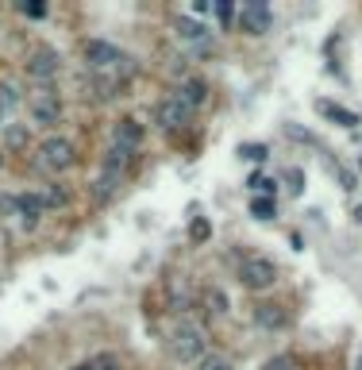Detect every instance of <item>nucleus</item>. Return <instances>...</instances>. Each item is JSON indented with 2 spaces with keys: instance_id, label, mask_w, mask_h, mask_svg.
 I'll return each mask as SVG.
<instances>
[{
  "instance_id": "f257e3e1",
  "label": "nucleus",
  "mask_w": 362,
  "mask_h": 370,
  "mask_svg": "<svg viewBox=\"0 0 362 370\" xmlns=\"http://www.w3.org/2000/svg\"><path fill=\"white\" fill-rule=\"evenodd\" d=\"M166 347H170V359H174V363H201L208 355V332L197 324V320H177L170 339H166Z\"/></svg>"
},
{
  "instance_id": "f03ea898",
  "label": "nucleus",
  "mask_w": 362,
  "mask_h": 370,
  "mask_svg": "<svg viewBox=\"0 0 362 370\" xmlns=\"http://www.w3.org/2000/svg\"><path fill=\"white\" fill-rule=\"evenodd\" d=\"M35 166L43 170V174H66V170L78 166V147H73V139L66 135H46L39 150H35Z\"/></svg>"
},
{
  "instance_id": "7ed1b4c3",
  "label": "nucleus",
  "mask_w": 362,
  "mask_h": 370,
  "mask_svg": "<svg viewBox=\"0 0 362 370\" xmlns=\"http://www.w3.org/2000/svg\"><path fill=\"white\" fill-rule=\"evenodd\" d=\"M235 282L251 293H266V289L278 286V262L266 259V255H247V259H239V267H235Z\"/></svg>"
},
{
  "instance_id": "20e7f679",
  "label": "nucleus",
  "mask_w": 362,
  "mask_h": 370,
  "mask_svg": "<svg viewBox=\"0 0 362 370\" xmlns=\"http://www.w3.org/2000/svg\"><path fill=\"white\" fill-rule=\"evenodd\" d=\"M27 116H31L35 128H43V131H51V135H54V128H58L62 116H66L62 97L51 89V85H39V89L27 97Z\"/></svg>"
},
{
  "instance_id": "39448f33",
  "label": "nucleus",
  "mask_w": 362,
  "mask_h": 370,
  "mask_svg": "<svg viewBox=\"0 0 362 370\" xmlns=\"http://www.w3.org/2000/svg\"><path fill=\"white\" fill-rule=\"evenodd\" d=\"M24 73L35 85H51L62 73V54L54 51V46H31L27 58H24Z\"/></svg>"
},
{
  "instance_id": "423d86ee",
  "label": "nucleus",
  "mask_w": 362,
  "mask_h": 370,
  "mask_svg": "<svg viewBox=\"0 0 362 370\" xmlns=\"http://www.w3.org/2000/svg\"><path fill=\"white\" fill-rule=\"evenodd\" d=\"M81 58H85V70L89 73H108V70H116L123 51L116 43H108V39H85L81 43Z\"/></svg>"
},
{
  "instance_id": "0eeeda50",
  "label": "nucleus",
  "mask_w": 362,
  "mask_h": 370,
  "mask_svg": "<svg viewBox=\"0 0 362 370\" xmlns=\"http://www.w3.org/2000/svg\"><path fill=\"white\" fill-rule=\"evenodd\" d=\"M193 116L197 112L189 108V104H181L174 93H170V97H162L158 104H155V123L162 131H181V128H189V123H193Z\"/></svg>"
},
{
  "instance_id": "6e6552de",
  "label": "nucleus",
  "mask_w": 362,
  "mask_h": 370,
  "mask_svg": "<svg viewBox=\"0 0 362 370\" xmlns=\"http://www.w3.org/2000/svg\"><path fill=\"white\" fill-rule=\"evenodd\" d=\"M235 24H239V31L243 35H266L274 27V12H270V4L266 0H247V4L239 8V16H235Z\"/></svg>"
},
{
  "instance_id": "1a4fd4ad",
  "label": "nucleus",
  "mask_w": 362,
  "mask_h": 370,
  "mask_svg": "<svg viewBox=\"0 0 362 370\" xmlns=\"http://www.w3.org/2000/svg\"><path fill=\"white\" fill-rule=\"evenodd\" d=\"M46 205H43V193H31V189H24V193L12 197V216H20L24 227H35L43 220Z\"/></svg>"
},
{
  "instance_id": "9d476101",
  "label": "nucleus",
  "mask_w": 362,
  "mask_h": 370,
  "mask_svg": "<svg viewBox=\"0 0 362 370\" xmlns=\"http://www.w3.org/2000/svg\"><path fill=\"white\" fill-rule=\"evenodd\" d=\"M208 93H212V89H208V81H205V78H197V73H189V78H181V81H177L174 97L197 112V108H205V104H208Z\"/></svg>"
},
{
  "instance_id": "9b49d317",
  "label": "nucleus",
  "mask_w": 362,
  "mask_h": 370,
  "mask_svg": "<svg viewBox=\"0 0 362 370\" xmlns=\"http://www.w3.org/2000/svg\"><path fill=\"white\" fill-rule=\"evenodd\" d=\"M120 89L123 85L116 81V73H89V85H85V97H93V101H112V97H120Z\"/></svg>"
},
{
  "instance_id": "f8f14e48",
  "label": "nucleus",
  "mask_w": 362,
  "mask_h": 370,
  "mask_svg": "<svg viewBox=\"0 0 362 370\" xmlns=\"http://www.w3.org/2000/svg\"><path fill=\"white\" fill-rule=\"evenodd\" d=\"M143 123L139 120H116V128H112V143H120V147H128V150H139L143 147Z\"/></svg>"
},
{
  "instance_id": "ddd939ff",
  "label": "nucleus",
  "mask_w": 362,
  "mask_h": 370,
  "mask_svg": "<svg viewBox=\"0 0 362 370\" xmlns=\"http://www.w3.org/2000/svg\"><path fill=\"white\" fill-rule=\"evenodd\" d=\"M316 112H320V116L324 120H331V123H339V128H351V131H355L358 128V123H362V116H358V112H351V108H343V104H336V101H316Z\"/></svg>"
},
{
  "instance_id": "4468645a",
  "label": "nucleus",
  "mask_w": 362,
  "mask_h": 370,
  "mask_svg": "<svg viewBox=\"0 0 362 370\" xmlns=\"http://www.w3.org/2000/svg\"><path fill=\"white\" fill-rule=\"evenodd\" d=\"M254 324L262 332H285L289 328V312L281 305H254Z\"/></svg>"
},
{
  "instance_id": "2eb2a0df",
  "label": "nucleus",
  "mask_w": 362,
  "mask_h": 370,
  "mask_svg": "<svg viewBox=\"0 0 362 370\" xmlns=\"http://www.w3.org/2000/svg\"><path fill=\"white\" fill-rule=\"evenodd\" d=\"M174 35L181 43H189V46H197V43H208V24H201V20H189V16H177L174 20Z\"/></svg>"
},
{
  "instance_id": "dca6fc26",
  "label": "nucleus",
  "mask_w": 362,
  "mask_h": 370,
  "mask_svg": "<svg viewBox=\"0 0 362 370\" xmlns=\"http://www.w3.org/2000/svg\"><path fill=\"white\" fill-rule=\"evenodd\" d=\"M131 163H135V150H128V147H120V143H112V147L100 155V170H108V174H120V178H123V170H128Z\"/></svg>"
},
{
  "instance_id": "f3484780",
  "label": "nucleus",
  "mask_w": 362,
  "mask_h": 370,
  "mask_svg": "<svg viewBox=\"0 0 362 370\" xmlns=\"http://www.w3.org/2000/svg\"><path fill=\"white\" fill-rule=\"evenodd\" d=\"M120 182H123L120 174H108V170H100V178H97V182H93V185H89L93 201H97V205H108L112 197L120 193Z\"/></svg>"
},
{
  "instance_id": "a211bd4d",
  "label": "nucleus",
  "mask_w": 362,
  "mask_h": 370,
  "mask_svg": "<svg viewBox=\"0 0 362 370\" xmlns=\"http://www.w3.org/2000/svg\"><path fill=\"white\" fill-rule=\"evenodd\" d=\"M205 312L208 317H232V301H227V293L220 286L205 289Z\"/></svg>"
},
{
  "instance_id": "6ab92c4d",
  "label": "nucleus",
  "mask_w": 362,
  "mask_h": 370,
  "mask_svg": "<svg viewBox=\"0 0 362 370\" xmlns=\"http://www.w3.org/2000/svg\"><path fill=\"white\" fill-rule=\"evenodd\" d=\"M247 189H251L254 197H274V201H278V178L251 174V178H247Z\"/></svg>"
},
{
  "instance_id": "aec40b11",
  "label": "nucleus",
  "mask_w": 362,
  "mask_h": 370,
  "mask_svg": "<svg viewBox=\"0 0 362 370\" xmlns=\"http://www.w3.org/2000/svg\"><path fill=\"white\" fill-rule=\"evenodd\" d=\"M24 104V89L16 81H0V108L4 112H16Z\"/></svg>"
},
{
  "instance_id": "412c9836",
  "label": "nucleus",
  "mask_w": 362,
  "mask_h": 370,
  "mask_svg": "<svg viewBox=\"0 0 362 370\" xmlns=\"http://www.w3.org/2000/svg\"><path fill=\"white\" fill-rule=\"evenodd\" d=\"M43 205L46 208H70V189H66L62 182H51L43 189Z\"/></svg>"
},
{
  "instance_id": "4be33fe9",
  "label": "nucleus",
  "mask_w": 362,
  "mask_h": 370,
  "mask_svg": "<svg viewBox=\"0 0 362 370\" xmlns=\"http://www.w3.org/2000/svg\"><path fill=\"white\" fill-rule=\"evenodd\" d=\"M251 216L254 220H278V201L274 197H251Z\"/></svg>"
},
{
  "instance_id": "5701e85b",
  "label": "nucleus",
  "mask_w": 362,
  "mask_h": 370,
  "mask_svg": "<svg viewBox=\"0 0 362 370\" xmlns=\"http://www.w3.org/2000/svg\"><path fill=\"white\" fill-rule=\"evenodd\" d=\"M4 143L12 147V150H20V147L31 143V131H27V123H8V128H4Z\"/></svg>"
},
{
  "instance_id": "b1692460",
  "label": "nucleus",
  "mask_w": 362,
  "mask_h": 370,
  "mask_svg": "<svg viewBox=\"0 0 362 370\" xmlns=\"http://www.w3.org/2000/svg\"><path fill=\"white\" fill-rule=\"evenodd\" d=\"M212 240V224H208V216H193V224H189V243L201 247Z\"/></svg>"
},
{
  "instance_id": "393cba45",
  "label": "nucleus",
  "mask_w": 362,
  "mask_h": 370,
  "mask_svg": "<svg viewBox=\"0 0 362 370\" xmlns=\"http://www.w3.org/2000/svg\"><path fill=\"white\" fill-rule=\"evenodd\" d=\"M197 370H235V366H232L227 355H220V351H208L201 363H197Z\"/></svg>"
},
{
  "instance_id": "a878e982",
  "label": "nucleus",
  "mask_w": 362,
  "mask_h": 370,
  "mask_svg": "<svg viewBox=\"0 0 362 370\" xmlns=\"http://www.w3.org/2000/svg\"><path fill=\"white\" fill-rule=\"evenodd\" d=\"M239 155L247 158V163H266V158H270V147L266 143H243Z\"/></svg>"
},
{
  "instance_id": "bb28decb",
  "label": "nucleus",
  "mask_w": 362,
  "mask_h": 370,
  "mask_svg": "<svg viewBox=\"0 0 362 370\" xmlns=\"http://www.w3.org/2000/svg\"><path fill=\"white\" fill-rule=\"evenodd\" d=\"M93 366L97 370H123V359L116 351H100V355H93Z\"/></svg>"
},
{
  "instance_id": "cd10ccee",
  "label": "nucleus",
  "mask_w": 362,
  "mask_h": 370,
  "mask_svg": "<svg viewBox=\"0 0 362 370\" xmlns=\"http://www.w3.org/2000/svg\"><path fill=\"white\" fill-rule=\"evenodd\" d=\"M285 185H289L293 197H301L304 193V170L301 166H289V170H285Z\"/></svg>"
},
{
  "instance_id": "c85d7f7f",
  "label": "nucleus",
  "mask_w": 362,
  "mask_h": 370,
  "mask_svg": "<svg viewBox=\"0 0 362 370\" xmlns=\"http://www.w3.org/2000/svg\"><path fill=\"white\" fill-rule=\"evenodd\" d=\"M262 370H301V363H297V355H274V359H266Z\"/></svg>"
},
{
  "instance_id": "c756f323",
  "label": "nucleus",
  "mask_w": 362,
  "mask_h": 370,
  "mask_svg": "<svg viewBox=\"0 0 362 370\" xmlns=\"http://www.w3.org/2000/svg\"><path fill=\"white\" fill-rule=\"evenodd\" d=\"M212 12H216V20H220L224 27H232V20L239 12H235V4H227V0H220V4H212Z\"/></svg>"
},
{
  "instance_id": "7c9ffc66",
  "label": "nucleus",
  "mask_w": 362,
  "mask_h": 370,
  "mask_svg": "<svg viewBox=\"0 0 362 370\" xmlns=\"http://www.w3.org/2000/svg\"><path fill=\"white\" fill-rule=\"evenodd\" d=\"M20 16H27V20H43L46 4H20Z\"/></svg>"
},
{
  "instance_id": "2f4dec72",
  "label": "nucleus",
  "mask_w": 362,
  "mask_h": 370,
  "mask_svg": "<svg viewBox=\"0 0 362 370\" xmlns=\"http://www.w3.org/2000/svg\"><path fill=\"white\" fill-rule=\"evenodd\" d=\"M193 12H197V16H208V12H212V4H208V0H197Z\"/></svg>"
},
{
  "instance_id": "473e14b6",
  "label": "nucleus",
  "mask_w": 362,
  "mask_h": 370,
  "mask_svg": "<svg viewBox=\"0 0 362 370\" xmlns=\"http://www.w3.org/2000/svg\"><path fill=\"white\" fill-rule=\"evenodd\" d=\"M73 370H97V366H93V359H85V363H78Z\"/></svg>"
},
{
  "instance_id": "72a5a7b5",
  "label": "nucleus",
  "mask_w": 362,
  "mask_h": 370,
  "mask_svg": "<svg viewBox=\"0 0 362 370\" xmlns=\"http://www.w3.org/2000/svg\"><path fill=\"white\" fill-rule=\"evenodd\" d=\"M0 128H8V112L4 108H0Z\"/></svg>"
},
{
  "instance_id": "f704fd0d",
  "label": "nucleus",
  "mask_w": 362,
  "mask_h": 370,
  "mask_svg": "<svg viewBox=\"0 0 362 370\" xmlns=\"http://www.w3.org/2000/svg\"><path fill=\"white\" fill-rule=\"evenodd\" d=\"M355 224H362V205L355 208Z\"/></svg>"
},
{
  "instance_id": "c9c22d12",
  "label": "nucleus",
  "mask_w": 362,
  "mask_h": 370,
  "mask_svg": "<svg viewBox=\"0 0 362 370\" xmlns=\"http://www.w3.org/2000/svg\"><path fill=\"white\" fill-rule=\"evenodd\" d=\"M0 166H4V150H0Z\"/></svg>"
},
{
  "instance_id": "e433bc0d",
  "label": "nucleus",
  "mask_w": 362,
  "mask_h": 370,
  "mask_svg": "<svg viewBox=\"0 0 362 370\" xmlns=\"http://www.w3.org/2000/svg\"><path fill=\"white\" fill-rule=\"evenodd\" d=\"M355 370H362V359H358V363H355Z\"/></svg>"
},
{
  "instance_id": "4c0bfd02",
  "label": "nucleus",
  "mask_w": 362,
  "mask_h": 370,
  "mask_svg": "<svg viewBox=\"0 0 362 370\" xmlns=\"http://www.w3.org/2000/svg\"><path fill=\"white\" fill-rule=\"evenodd\" d=\"M358 166H362V158H358Z\"/></svg>"
}]
</instances>
